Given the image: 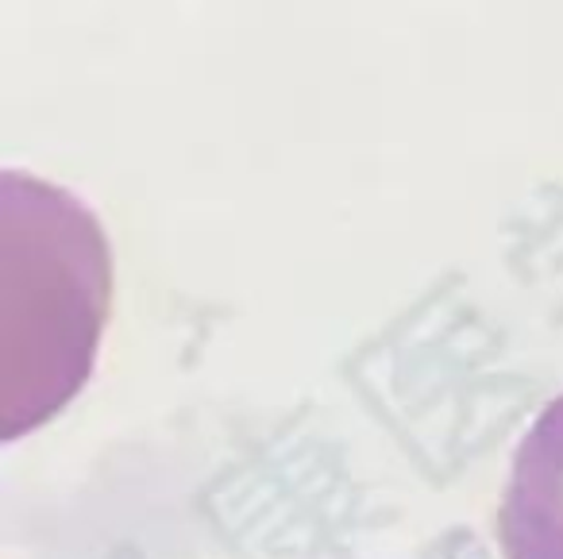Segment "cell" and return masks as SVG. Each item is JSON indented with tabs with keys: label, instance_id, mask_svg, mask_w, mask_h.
Masks as SVG:
<instances>
[{
	"label": "cell",
	"instance_id": "1",
	"mask_svg": "<svg viewBox=\"0 0 563 559\" xmlns=\"http://www.w3.org/2000/svg\"><path fill=\"white\" fill-rule=\"evenodd\" d=\"M0 209V436L16 440L89 382L112 255L93 212L40 178L4 174Z\"/></svg>",
	"mask_w": 563,
	"mask_h": 559
},
{
	"label": "cell",
	"instance_id": "2",
	"mask_svg": "<svg viewBox=\"0 0 563 559\" xmlns=\"http://www.w3.org/2000/svg\"><path fill=\"white\" fill-rule=\"evenodd\" d=\"M498 544L506 559H563V394L540 409L517 443Z\"/></svg>",
	"mask_w": 563,
	"mask_h": 559
}]
</instances>
